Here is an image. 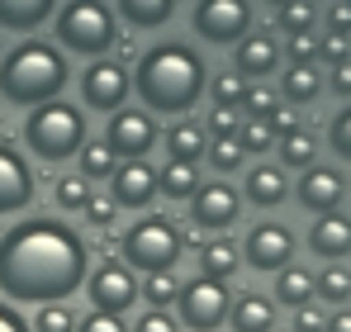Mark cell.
Wrapping results in <instances>:
<instances>
[{"label":"cell","instance_id":"cell-1","mask_svg":"<svg viewBox=\"0 0 351 332\" xmlns=\"http://www.w3.org/2000/svg\"><path fill=\"white\" fill-rule=\"evenodd\" d=\"M90 276V247L62 219H24L0 237V289L14 304H66Z\"/></svg>","mask_w":351,"mask_h":332},{"label":"cell","instance_id":"cell-2","mask_svg":"<svg viewBox=\"0 0 351 332\" xmlns=\"http://www.w3.org/2000/svg\"><path fill=\"white\" fill-rule=\"evenodd\" d=\"M133 91L143 100L147 114H180L195 110V100L209 91V71H204V57L185 43H157L138 57V71H133Z\"/></svg>","mask_w":351,"mask_h":332},{"label":"cell","instance_id":"cell-3","mask_svg":"<svg viewBox=\"0 0 351 332\" xmlns=\"http://www.w3.org/2000/svg\"><path fill=\"white\" fill-rule=\"evenodd\" d=\"M66 76H71V67H66L58 43L29 38V43L10 48L5 62H0V95H5V105L34 110L43 100H58L66 91Z\"/></svg>","mask_w":351,"mask_h":332},{"label":"cell","instance_id":"cell-4","mask_svg":"<svg viewBox=\"0 0 351 332\" xmlns=\"http://www.w3.org/2000/svg\"><path fill=\"white\" fill-rule=\"evenodd\" d=\"M24 143L38 162H66L86 143V114L71 100H43L24 119Z\"/></svg>","mask_w":351,"mask_h":332},{"label":"cell","instance_id":"cell-5","mask_svg":"<svg viewBox=\"0 0 351 332\" xmlns=\"http://www.w3.org/2000/svg\"><path fill=\"white\" fill-rule=\"evenodd\" d=\"M58 48L66 53H81V57H105L119 38V24H114V10L105 0H66L58 10Z\"/></svg>","mask_w":351,"mask_h":332},{"label":"cell","instance_id":"cell-6","mask_svg":"<svg viewBox=\"0 0 351 332\" xmlns=\"http://www.w3.org/2000/svg\"><path fill=\"white\" fill-rule=\"evenodd\" d=\"M119 252H123V266H133L143 276H157V271H171L185 247H180V228L171 219H138L123 233Z\"/></svg>","mask_w":351,"mask_h":332},{"label":"cell","instance_id":"cell-7","mask_svg":"<svg viewBox=\"0 0 351 332\" xmlns=\"http://www.w3.org/2000/svg\"><path fill=\"white\" fill-rule=\"evenodd\" d=\"M228 289H223V280H209V276H195L180 285V294H176V318H180V328L190 332H214L228 323Z\"/></svg>","mask_w":351,"mask_h":332},{"label":"cell","instance_id":"cell-8","mask_svg":"<svg viewBox=\"0 0 351 332\" xmlns=\"http://www.w3.org/2000/svg\"><path fill=\"white\" fill-rule=\"evenodd\" d=\"M105 143H110V152H114L119 162H138V157H147V152L162 143V133H157V119L147 110L123 105V110H114L110 123H105Z\"/></svg>","mask_w":351,"mask_h":332},{"label":"cell","instance_id":"cell-9","mask_svg":"<svg viewBox=\"0 0 351 332\" xmlns=\"http://www.w3.org/2000/svg\"><path fill=\"white\" fill-rule=\"evenodd\" d=\"M190 24H195V34H199L204 43L228 48L237 38H247V29H252V5H247V0H199Z\"/></svg>","mask_w":351,"mask_h":332},{"label":"cell","instance_id":"cell-10","mask_svg":"<svg viewBox=\"0 0 351 332\" xmlns=\"http://www.w3.org/2000/svg\"><path fill=\"white\" fill-rule=\"evenodd\" d=\"M128 91H133V76L123 71V62L110 57H95L86 71H81V100L100 114H114L128 105Z\"/></svg>","mask_w":351,"mask_h":332},{"label":"cell","instance_id":"cell-11","mask_svg":"<svg viewBox=\"0 0 351 332\" xmlns=\"http://www.w3.org/2000/svg\"><path fill=\"white\" fill-rule=\"evenodd\" d=\"M86 299L90 309L100 313H128L133 299H138V280H133V266H119V261H105L86 276Z\"/></svg>","mask_w":351,"mask_h":332},{"label":"cell","instance_id":"cell-12","mask_svg":"<svg viewBox=\"0 0 351 332\" xmlns=\"http://www.w3.org/2000/svg\"><path fill=\"white\" fill-rule=\"evenodd\" d=\"M242 214V200H237L233 185L223 180H204L195 195H190V228H204V233H223L233 228Z\"/></svg>","mask_w":351,"mask_h":332},{"label":"cell","instance_id":"cell-13","mask_svg":"<svg viewBox=\"0 0 351 332\" xmlns=\"http://www.w3.org/2000/svg\"><path fill=\"white\" fill-rule=\"evenodd\" d=\"M242 257L252 271H285L294 261V233L285 223H256L242 242Z\"/></svg>","mask_w":351,"mask_h":332},{"label":"cell","instance_id":"cell-14","mask_svg":"<svg viewBox=\"0 0 351 332\" xmlns=\"http://www.w3.org/2000/svg\"><path fill=\"white\" fill-rule=\"evenodd\" d=\"M157 195V166H147V157L138 162H119L110 176V200L119 209H147Z\"/></svg>","mask_w":351,"mask_h":332},{"label":"cell","instance_id":"cell-15","mask_svg":"<svg viewBox=\"0 0 351 332\" xmlns=\"http://www.w3.org/2000/svg\"><path fill=\"white\" fill-rule=\"evenodd\" d=\"M294 195H299V204H304L308 214H332V209L347 200V176L332 171V166H304Z\"/></svg>","mask_w":351,"mask_h":332},{"label":"cell","instance_id":"cell-16","mask_svg":"<svg viewBox=\"0 0 351 332\" xmlns=\"http://www.w3.org/2000/svg\"><path fill=\"white\" fill-rule=\"evenodd\" d=\"M29 204H34V171L10 143H0V214H19Z\"/></svg>","mask_w":351,"mask_h":332},{"label":"cell","instance_id":"cell-17","mask_svg":"<svg viewBox=\"0 0 351 332\" xmlns=\"http://www.w3.org/2000/svg\"><path fill=\"white\" fill-rule=\"evenodd\" d=\"M276 62H280V48H276L271 34H247V38H237L233 71L242 76V81H261V76H271Z\"/></svg>","mask_w":351,"mask_h":332},{"label":"cell","instance_id":"cell-18","mask_svg":"<svg viewBox=\"0 0 351 332\" xmlns=\"http://www.w3.org/2000/svg\"><path fill=\"white\" fill-rule=\"evenodd\" d=\"M228 318H233V332H276V299L247 289L228 304Z\"/></svg>","mask_w":351,"mask_h":332},{"label":"cell","instance_id":"cell-19","mask_svg":"<svg viewBox=\"0 0 351 332\" xmlns=\"http://www.w3.org/2000/svg\"><path fill=\"white\" fill-rule=\"evenodd\" d=\"M58 14V0H0V29L10 34H34Z\"/></svg>","mask_w":351,"mask_h":332},{"label":"cell","instance_id":"cell-20","mask_svg":"<svg viewBox=\"0 0 351 332\" xmlns=\"http://www.w3.org/2000/svg\"><path fill=\"white\" fill-rule=\"evenodd\" d=\"M162 143H167V157L171 162H199L204 157V147H209V138H204V123H195V119H176L171 128L162 133Z\"/></svg>","mask_w":351,"mask_h":332},{"label":"cell","instance_id":"cell-21","mask_svg":"<svg viewBox=\"0 0 351 332\" xmlns=\"http://www.w3.org/2000/svg\"><path fill=\"white\" fill-rule=\"evenodd\" d=\"M308 247H313L318 257H328V261L347 257L351 252V223L337 219V214H318V223L308 228Z\"/></svg>","mask_w":351,"mask_h":332},{"label":"cell","instance_id":"cell-22","mask_svg":"<svg viewBox=\"0 0 351 332\" xmlns=\"http://www.w3.org/2000/svg\"><path fill=\"white\" fill-rule=\"evenodd\" d=\"M290 195V176L280 171V166H256L252 176H247V200L256 204V209H271V204H280Z\"/></svg>","mask_w":351,"mask_h":332},{"label":"cell","instance_id":"cell-23","mask_svg":"<svg viewBox=\"0 0 351 332\" xmlns=\"http://www.w3.org/2000/svg\"><path fill=\"white\" fill-rule=\"evenodd\" d=\"M199 185H204L199 162H167L162 171H157V190H162L167 200H190Z\"/></svg>","mask_w":351,"mask_h":332},{"label":"cell","instance_id":"cell-24","mask_svg":"<svg viewBox=\"0 0 351 332\" xmlns=\"http://www.w3.org/2000/svg\"><path fill=\"white\" fill-rule=\"evenodd\" d=\"M119 14L128 29H162L176 14V0H119Z\"/></svg>","mask_w":351,"mask_h":332},{"label":"cell","instance_id":"cell-25","mask_svg":"<svg viewBox=\"0 0 351 332\" xmlns=\"http://www.w3.org/2000/svg\"><path fill=\"white\" fill-rule=\"evenodd\" d=\"M237 261H242V257H237V247L228 237H214V242L199 247V276H209V280H233Z\"/></svg>","mask_w":351,"mask_h":332},{"label":"cell","instance_id":"cell-26","mask_svg":"<svg viewBox=\"0 0 351 332\" xmlns=\"http://www.w3.org/2000/svg\"><path fill=\"white\" fill-rule=\"evenodd\" d=\"M285 100L290 105H308V100H318V91H323V76H318V67L313 62H290V71H285Z\"/></svg>","mask_w":351,"mask_h":332},{"label":"cell","instance_id":"cell-27","mask_svg":"<svg viewBox=\"0 0 351 332\" xmlns=\"http://www.w3.org/2000/svg\"><path fill=\"white\" fill-rule=\"evenodd\" d=\"M313 299V276L304 271V266H285V271H276V304H285V309H304Z\"/></svg>","mask_w":351,"mask_h":332},{"label":"cell","instance_id":"cell-28","mask_svg":"<svg viewBox=\"0 0 351 332\" xmlns=\"http://www.w3.org/2000/svg\"><path fill=\"white\" fill-rule=\"evenodd\" d=\"M76 157H81V176H86V180H110V176H114V166H119V157L110 152V143H105V138L81 143V152H76Z\"/></svg>","mask_w":351,"mask_h":332},{"label":"cell","instance_id":"cell-29","mask_svg":"<svg viewBox=\"0 0 351 332\" xmlns=\"http://www.w3.org/2000/svg\"><path fill=\"white\" fill-rule=\"evenodd\" d=\"M276 143H280V166H294V171L313 166V138H308L304 128H294V133L276 138Z\"/></svg>","mask_w":351,"mask_h":332},{"label":"cell","instance_id":"cell-30","mask_svg":"<svg viewBox=\"0 0 351 332\" xmlns=\"http://www.w3.org/2000/svg\"><path fill=\"white\" fill-rule=\"evenodd\" d=\"M204 157H209V166H214V171H237L247 152H242V143H237V133H233V138H209Z\"/></svg>","mask_w":351,"mask_h":332},{"label":"cell","instance_id":"cell-31","mask_svg":"<svg viewBox=\"0 0 351 332\" xmlns=\"http://www.w3.org/2000/svg\"><path fill=\"white\" fill-rule=\"evenodd\" d=\"M138 294L152 304V309H167L176 304V294H180V285H176L171 271H157V276H147V285H138Z\"/></svg>","mask_w":351,"mask_h":332},{"label":"cell","instance_id":"cell-32","mask_svg":"<svg viewBox=\"0 0 351 332\" xmlns=\"http://www.w3.org/2000/svg\"><path fill=\"white\" fill-rule=\"evenodd\" d=\"M58 204L66 209V214H81V204H86V195H90V180L81 176V171H71V176H62L58 180Z\"/></svg>","mask_w":351,"mask_h":332},{"label":"cell","instance_id":"cell-33","mask_svg":"<svg viewBox=\"0 0 351 332\" xmlns=\"http://www.w3.org/2000/svg\"><path fill=\"white\" fill-rule=\"evenodd\" d=\"M313 294H323L328 304H347L351 299V276L342 271V266H332V271L313 276Z\"/></svg>","mask_w":351,"mask_h":332},{"label":"cell","instance_id":"cell-34","mask_svg":"<svg viewBox=\"0 0 351 332\" xmlns=\"http://www.w3.org/2000/svg\"><path fill=\"white\" fill-rule=\"evenodd\" d=\"M29 328L34 332H76V313L66 304H38V318Z\"/></svg>","mask_w":351,"mask_h":332},{"label":"cell","instance_id":"cell-35","mask_svg":"<svg viewBox=\"0 0 351 332\" xmlns=\"http://www.w3.org/2000/svg\"><path fill=\"white\" fill-rule=\"evenodd\" d=\"M237 143H242V152H271L276 133H271V123H266V119H242Z\"/></svg>","mask_w":351,"mask_h":332},{"label":"cell","instance_id":"cell-36","mask_svg":"<svg viewBox=\"0 0 351 332\" xmlns=\"http://www.w3.org/2000/svg\"><path fill=\"white\" fill-rule=\"evenodd\" d=\"M237 128H242L237 105H214V110H209V123H204V133H209V138H233Z\"/></svg>","mask_w":351,"mask_h":332},{"label":"cell","instance_id":"cell-37","mask_svg":"<svg viewBox=\"0 0 351 332\" xmlns=\"http://www.w3.org/2000/svg\"><path fill=\"white\" fill-rule=\"evenodd\" d=\"M276 14H280V29H285V34H308V29H313L308 0H290V5H280Z\"/></svg>","mask_w":351,"mask_h":332},{"label":"cell","instance_id":"cell-38","mask_svg":"<svg viewBox=\"0 0 351 332\" xmlns=\"http://www.w3.org/2000/svg\"><path fill=\"white\" fill-rule=\"evenodd\" d=\"M242 91H247V81H242L237 71H223V76H214V81H209L214 105H237V100H242Z\"/></svg>","mask_w":351,"mask_h":332},{"label":"cell","instance_id":"cell-39","mask_svg":"<svg viewBox=\"0 0 351 332\" xmlns=\"http://www.w3.org/2000/svg\"><path fill=\"white\" fill-rule=\"evenodd\" d=\"M237 105H242V114H247V119H266V114L276 110V95H271L266 86H247Z\"/></svg>","mask_w":351,"mask_h":332},{"label":"cell","instance_id":"cell-40","mask_svg":"<svg viewBox=\"0 0 351 332\" xmlns=\"http://www.w3.org/2000/svg\"><path fill=\"white\" fill-rule=\"evenodd\" d=\"M114 200H110V195H95V190H90V195H86V204H81V214H86V223H95V228H110V223H114Z\"/></svg>","mask_w":351,"mask_h":332},{"label":"cell","instance_id":"cell-41","mask_svg":"<svg viewBox=\"0 0 351 332\" xmlns=\"http://www.w3.org/2000/svg\"><path fill=\"white\" fill-rule=\"evenodd\" d=\"M76 332H128V323H123V313H100V309H90V313L76 323Z\"/></svg>","mask_w":351,"mask_h":332},{"label":"cell","instance_id":"cell-42","mask_svg":"<svg viewBox=\"0 0 351 332\" xmlns=\"http://www.w3.org/2000/svg\"><path fill=\"white\" fill-rule=\"evenodd\" d=\"M133 332H180V318L167 313V309H147V313L133 323Z\"/></svg>","mask_w":351,"mask_h":332},{"label":"cell","instance_id":"cell-43","mask_svg":"<svg viewBox=\"0 0 351 332\" xmlns=\"http://www.w3.org/2000/svg\"><path fill=\"white\" fill-rule=\"evenodd\" d=\"M290 332H328V313H323V309H313V304H304V309H294Z\"/></svg>","mask_w":351,"mask_h":332},{"label":"cell","instance_id":"cell-44","mask_svg":"<svg viewBox=\"0 0 351 332\" xmlns=\"http://www.w3.org/2000/svg\"><path fill=\"white\" fill-rule=\"evenodd\" d=\"M332 147H337V157H347V162H351V105L332 119Z\"/></svg>","mask_w":351,"mask_h":332},{"label":"cell","instance_id":"cell-45","mask_svg":"<svg viewBox=\"0 0 351 332\" xmlns=\"http://www.w3.org/2000/svg\"><path fill=\"white\" fill-rule=\"evenodd\" d=\"M266 123H271V133H276V138H285V133L299 128V114H294V105H276V110L266 114Z\"/></svg>","mask_w":351,"mask_h":332},{"label":"cell","instance_id":"cell-46","mask_svg":"<svg viewBox=\"0 0 351 332\" xmlns=\"http://www.w3.org/2000/svg\"><path fill=\"white\" fill-rule=\"evenodd\" d=\"M318 57H323L328 67H337V62H347V34H328V38L318 43Z\"/></svg>","mask_w":351,"mask_h":332},{"label":"cell","instance_id":"cell-47","mask_svg":"<svg viewBox=\"0 0 351 332\" xmlns=\"http://www.w3.org/2000/svg\"><path fill=\"white\" fill-rule=\"evenodd\" d=\"M318 57V38L313 34H290V62H313Z\"/></svg>","mask_w":351,"mask_h":332},{"label":"cell","instance_id":"cell-48","mask_svg":"<svg viewBox=\"0 0 351 332\" xmlns=\"http://www.w3.org/2000/svg\"><path fill=\"white\" fill-rule=\"evenodd\" d=\"M328 34H351V5H332L328 10Z\"/></svg>","mask_w":351,"mask_h":332},{"label":"cell","instance_id":"cell-49","mask_svg":"<svg viewBox=\"0 0 351 332\" xmlns=\"http://www.w3.org/2000/svg\"><path fill=\"white\" fill-rule=\"evenodd\" d=\"M0 332H34V328H29V323H24L10 304H0Z\"/></svg>","mask_w":351,"mask_h":332},{"label":"cell","instance_id":"cell-50","mask_svg":"<svg viewBox=\"0 0 351 332\" xmlns=\"http://www.w3.org/2000/svg\"><path fill=\"white\" fill-rule=\"evenodd\" d=\"M332 91H337V95H351V57L332 67Z\"/></svg>","mask_w":351,"mask_h":332},{"label":"cell","instance_id":"cell-51","mask_svg":"<svg viewBox=\"0 0 351 332\" xmlns=\"http://www.w3.org/2000/svg\"><path fill=\"white\" fill-rule=\"evenodd\" d=\"M328 332H351V313H337V318H328Z\"/></svg>","mask_w":351,"mask_h":332},{"label":"cell","instance_id":"cell-52","mask_svg":"<svg viewBox=\"0 0 351 332\" xmlns=\"http://www.w3.org/2000/svg\"><path fill=\"white\" fill-rule=\"evenodd\" d=\"M266 5H271V10H280V5H290V0H266Z\"/></svg>","mask_w":351,"mask_h":332},{"label":"cell","instance_id":"cell-53","mask_svg":"<svg viewBox=\"0 0 351 332\" xmlns=\"http://www.w3.org/2000/svg\"><path fill=\"white\" fill-rule=\"evenodd\" d=\"M308 5H313V0H308Z\"/></svg>","mask_w":351,"mask_h":332},{"label":"cell","instance_id":"cell-54","mask_svg":"<svg viewBox=\"0 0 351 332\" xmlns=\"http://www.w3.org/2000/svg\"><path fill=\"white\" fill-rule=\"evenodd\" d=\"M347 5H351V0H347Z\"/></svg>","mask_w":351,"mask_h":332}]
</instances>
